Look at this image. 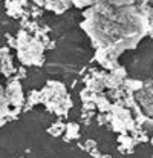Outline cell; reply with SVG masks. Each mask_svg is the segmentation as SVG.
Instances as JSON below:
<instances>
[{
    "label": "cell",
    "instance_id": "obj_1",
    "mask_svg": "<svg viewBox=\"0 0 153 158\" xmlns=\"http://www.w3.org/2000/svg\"><path fill=\"white\" fill-rule=\"evenodd\" d=\"M5 94L8 98V103L11 107H14V112H17L20 109V106L23 103V92H22V86L18 81H11L8 83V86L5 88Z\"/></svg>",
    "mask_w": 153,
    "mask_h": 158
},
{
    "label": "cell",
    "instance_id": "obj_2",
    "mask_svg": "<svg viewBox=\"0 0 153 158\" xmlns=\"http://www.w3.org/2000/svg\"><path fill=\"white\" fill-rule=\"evenodd\" d=\"M9 115H12L11 106L8 103V98H6V94H5V88L0 86V120L5 121Z\"/></svg>",
    "mask_w": 153,
    "mask_h": 158
}]
</instances>
